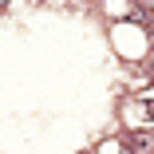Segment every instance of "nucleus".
<instances>
[{"label":"nucleus","instance_id":"f257e3e1","mask_svg":"<svg viewBox=\"0 0 154 154\" xmlns=\"http://www.w3.org/2000/svg\"><path fill=\"white\" fill-rule=\"evenodd\" d=\"M131 146H134V154H154V134H134Z\"/></svg>","mask_w":154,"mask_h":154},{"label":"nucleus","instance_id":"f03ea898","mask_svg":"<svg viewBox=\"0 0 154 154\" xmlns=\"http://www.w3.org/2000/svg\"><path fill=\"white\" fill-rule=\"evenodd\" d=\"M99 154H127V142H119V138H107L99 146Z\"/></svg>","mask_w":154,"mask_h":154},{"label":"nucleus","instance_id":"7ed1b4c3","mask_svg":"<svg viewBox=\"0 0 154 154\" xmlns=\"http://www.w3.org/2000/svg\"><path fill=\"white\" fill-rule=\"evenodd\" d=\"M142 115H146V122H154V99H142Z\"/></svg>","mask_w":154,"mask_h":154},{"label":"nucleus","instance_id":"20e7f679","mask_svg":"<svg viewBox=\"0 0 154 154\" xmlns=\"http://www.w3.org/2000/svg\"><path fill=\"white\" fill-rule=\"evenodd\" d=\"M142 4H146V12H154V0H142Z\"/></svg>","mask_w":154,"mask_h":154},{"label":"nucleus","instance_id":"39448f33","mask_svg":"<svg viewBox=\"0 0 154 154\" xmlns=\"http://www.w3.org/2000/svg\"><path fill=\"white\" fill-rule=\"evenodd\" d=\"M4 4H8V0H0V8H4Z\"/></svg>","mask_w":154,"mask_h":154}]
</instances>
